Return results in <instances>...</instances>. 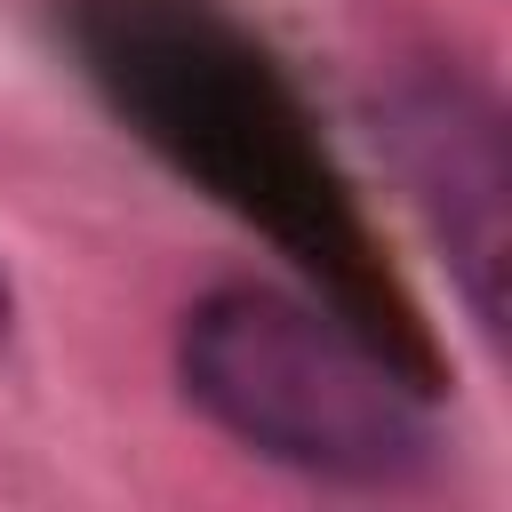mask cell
Masks as SVG:
<instances>
[{
	"mask_svg": "<svg viewBox=\"0 0 512 512\" xmlns=\"http://www.w3.org/2000/svg\"><path fill=\"white\" fill-rule=\"evenodd\" d=\"M80 56L112 112L208 200L256 224L280 256L336 288V312L376 344H408V304L376 256L368 216L352 208L312 112L272 72V56L200 0H88Z\"/></svg>",
	"mask_w": 512,
	"mask_h": 512,
	"instance_id": "cell-1",
	"label": "cell"
},
{
	"mask_svg": "<svg viewBox=\"0 0 512 512\" xmlns=\"http://www.w3.org/2000/svg\"><path fill=\"white\" fill-rule=\"evenodd\" d=\"M184 400L264 464L400 488L440 464L432 376L400 368L368 328L272 280H224L176 320Z\"/></svg>",
	"mask_w": 512,
	"mask_h": 512,
	"instance_id": "cell-2",
	"label": "cell"
},
{
	"mask_svg": "<svg viewBox=\"0 0 512 512\" xmlns=\"http://www.w3.org/2000/svg\"><path fill=\"white\" fill-rule=\"evenodd\" d=\"M384 168L416 208L424 240L448 264V288L480 344H504L512 320V136L504 104L456 64H400L368 96Z\"/></svg>",
	"mask_w": 512,
	"mask_h": 512,
	"instance_id": "cell-3",
	"label": "cell"
},
{
	"mask_svg": "<svg viewBox=\"0 0 512 512\" xmlns=\"http://www.w3.org/2000/svg\"><path fill=\"white\" fill-rule=\"evenodd\" d=\"M16 336V280H8V264H0V344Z\"/></svg>",
	"mask_w": 512,
	"mask_h": 512,
	"instance_id": "cell-4",
	"label": "cell"
}]
</instances>
